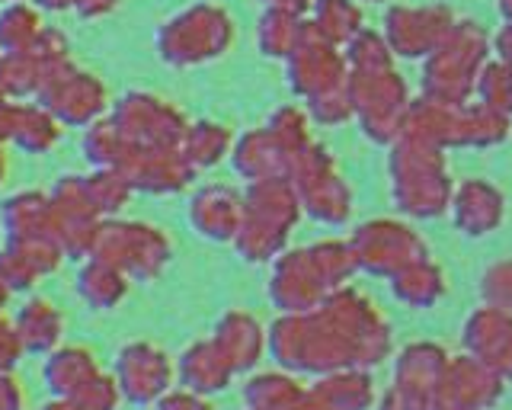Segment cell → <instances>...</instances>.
<instances>
[{
	"mask_svg": "<svg viewBox=\"0 0 512 410\" xmlns=\"http://www.w3.org/2000/svg\"><path fill=\"white\" fill-rule=\"evenodd\" d=\"M119 391L125 394L128 401L148 404L154 401L157 394H164L167 388V372L160 369V362L144 356V350H128L122 353L119 362Z\"/></svg>",
	"mask_w": 512,
	"mask_h": 410,
	"instance_id": "1",
	"label": "cell"
},
{
	"mask_svg": "<svg viewBox=\"0 0 512 410\" xmlns=\"http://www.w3.org/2000/svg\"><path fill=\"white\" fill-rule=\"evenodd\" d=\"M42 410H84V407H77L71 398H58V401H52V404L42 407Z\"/></svg>",
	"mask_w": 512,
	"mask_h": 410,
	"instance_id": "7",
	"label": "cell"
},
{
	"mask_svg": "<svg viewBox=\"0 0 512 410\" xmlns=\"http://www.w3.org/2000/svg\"><path fill=\"white\" fill-rule=\"evenodd\" d=\"M381 410H423V401L416 398V391H394L391 398L381 404Z\"/></svg>",
	"mask_w": 512,
	"mask_h": 410,
	"instance_id": "4",
	"label": "cell"
},
{
	"mask_svg": "<svg viewBox=\"0 0 512 410\" xmlns=\"http://www.w3.org/2000/svg\"><path fill=\"white\" fill-rule=\"evenodd\" d=\"M93 375H96V366L90 362V356L80 353V350H68V353L52 356V362H48V369H45L48 385H52V391L58 394V398H74V394L84 388Z\"/></svg>",
	"mask_w": 512,
	"mask_h": 410,
	"instance_id": "2",
	"label": "cell"
},
{
	"mask_svg": "<svg viewBox=\"0 0 512 410\" xmlns=\"http://www.w3.org/2000/svg\"><path fill=\"white\" fill-rule=\"evenodd\" d=\"M23 407V394L10 378L0 375V410H20Z\"/></svg>",
	"mask_w": 512,
	"mask_h": 410,
	"instance_id": "5",
	"label": "cell"
},
{
	"mask_svg": "<svg viewBox=\"0 0 512 410\" xmlns=\"http://www.w3.org/2000/svg\"><path fill=\"white\" fill-rule=\"evenodd\" d=\"M119 394L122 391H119L116 382H109V378H103V375H93L90 382L80 388L71 401L77 407H84V410H116Z\"/></svg>",
	"mask_w": 512,
	"mask_h": 410,
	"instance_id": "3",
	"label": "cell"
},
{
	"mask_svg": "<svg viewBox=\"0 0 512 410\" xmlns=\"http://www.w3.org/2000/svg\"><path fill=\"white\" fill-rule=\"evenodd\" d=\"M157 410H205L196 398H167V401H160Z\"/></svg>",
	"mask_w": 512,
	"mask_h": 410,
	"instance_id": "6",
	"label": "cell"
}]
</instances>
